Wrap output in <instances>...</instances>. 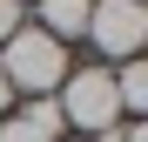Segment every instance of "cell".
<instances>
[{
  "mask_svg": "<svg viewBox=\"0 0 148 142\" xmlns=\"http://www.w3.org/2000/svg\"><path fill=\"white\" fill-rule=\"evenodd\" d=\"M94 41V54H108V61H141V41H148V7L141 0H94L88 7V34Z\"/></svg>",
  "mask_w": 148,
  "mask_h": 142,
  "instance_id": "cell-3",
  "label": "cell"
},
{
  "mask_svg": "<svg viewBox=\"0 0 148 142\" xmlns=\"http://www.w3.org/2000/svg\"><path fill=\"white\" fill-rule=\"evenodd\" d=\"M20 7H27V0H20Z\"/></svg>",
  "mask_w": 148,
  "mask_h": 142,
  "instance_id": "cell-10",
  "label": "cell"
},
{
  "mask_svg": "<svg viewBox=\"0 0 148 142\" xmlns=\"http://www.w3.org/2000/svg\"><path fill=\"white\" fill-rule=\"evenodd\" d=\"M61 122H74L81 135H108L121 129V102H114V75L108 68H67V81L54 88Z\"/></svg>",
  "mask_w": 148,
  "mask_h": 142,
  "instance_id": "cell-1",
  "label": "cell"
},
{
  "mask_svg": "<svg viewBox=\"0 0 148 142\" xmlns=\"http://www.w3.org/2000/svg\"><path fill=\"white\" fill-rule=\"evenodd\" d=\"M20 122H27V129H40L47 142L67 129V122H61V108H54V95H27V102H20Z\"/></svg>",
  "mask_w": 148,
  "mask_h": 142,
  "instance_id": "cell-6",
  "label": "cell"
},
{
  "mask_svg": "<svg viewBox=\"0 0 148 142\" xmlns=\"http://www.w3.org/2000/svg\"><path fill=\"white\" fill-rule=\"evenodd\" d=\"M20 95H14V81H7V68H0V108H14Z\"/></svg>",
  "mask_w": 148,
  "mask_h": 142,
  "instance_id": "cell-9",
  "label": "cell"
},
{
  "mask_svg": "<svg viewBox=\"0 0 148 142\" xmlns=\"http://www.w3.org/2000/svg\"><path fill=\"white\" fill-rule=\"evenodd\" d=\"M114 102H121V122H141L148 115V68L141 61H121L114 68Z\"/></svg>",
  "mask_w": 148,
  "mask_h": 142,
  "instance_id": "cell-5",
  "label": "cell"
},
{
  "mask_svg": "<svg viewBox=\"0 0 148 142\" xmlns=\"http://www.w3.org/2000/svg\"><path fill=\"white\" fill-rule=\"evenodd\" d=\"M0 142H47L40 129H27L20 115H0Z\"/></svg>",
  "mask_w": 148,
  "mask_h": 142,
  "instance_id": "cell-8",
  "label": "cell"
},
{
  "mask_svg": "<svg viewBox=\"0 0 148 142\" xmlns=\"http://www.w3.org/2000/svg\"><path fill=\"white\" fill-rule=\"evenodd\" d=\"M20 14H27V7H20V0H0V47H7L20 27H27V20H20Z\"/></svg>",
  "mask_w": 148,
  "mask_h": 142,
  "instance_id": "cell-7",
  "label": "cell"
},
{
  "mask_svg": "<svg viewBox=\"0 0 148 142\" xmlns=\"http://www.w3.org/2000/svg\"><path fill=\"white\" fill-rule=\"evenodd\" d=\"M88 7L94 0H40V34H54L61 47L88 34Z\"/></svg>",
  "mask_w": 148,
  "mask_h": 142,
  "instance_id": "cell-4",
  "label": "cell"
},
{
  "mask_svg": "<svg viewBox=\"0 0 148 142\" xmlns=\"http://www.w3.org/2000/svg\"><path fill=\"white\" fill-rule=\"evenodd\" d=\"M0 68H7L14 95H54L67 81V47L54 34H40V27H20L7 47H0Z\"/></svg>",
  "mask_w": 148,
  "mask_h": 142,
  "instance_id": "cell-2",
  "label": "cell"
}]
</instances>
